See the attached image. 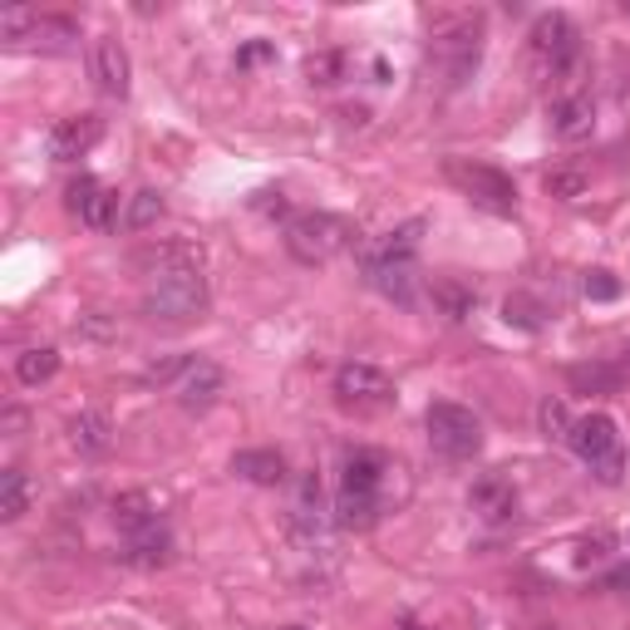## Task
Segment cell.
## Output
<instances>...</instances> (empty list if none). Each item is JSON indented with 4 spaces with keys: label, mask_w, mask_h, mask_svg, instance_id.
Listing matches in <instances>:
<instances>
[{
    "label": "cell",
    "mask_w": 630,
    "mask_h": 630,
    "mask_svg": "<svg viewBox=\"0 0 630 630\" xmlns=\"http://www.w3.org/2000/svg\"><path fill=\"white\" fill-rule=\"evenodd\" d=\"M571 423H576V419L567 413V404H561V399H551V394H547V399L537 404V429H541V439H567Z\"/></svg>",
    "instance_id": "29"
},
{
    "label": "cell",
    "mask_w": 630,
    "mask_h": 630,
    "mask_svg": "<svg viewBox=\"0 0 630 630\" xmlns=\"http://www.w3.org/2000/svg\"><path fill=\"white\" fill-rule=\"evenodd\" d=\"M576 49H581V35H576V25H571V15L547 10V15L532 20V55H537L541 69L561 74V69L576 59Z\"/></svg>",
    "instance_id": "9"
},
{
    "label": "cell",
    "mask_w": 630,
    "mask_h": 630,
    "mask_svg": "<svg viewBox=\"0 0 630 630\" xmlns=\"http://www.w3.org/2000/svg\"><path fill=\"white\" fill-rule=\"evenodd\" d=\"M547 187L551 197H561V202H576V197H586V173H571V167H561V173H547Z\"/></svg>",
    "instance_id": "31"
},
{
    "label": "cell",
    "mask_w": 630,
    "mask_h": 630,
    "mask_svg": "<svg viewBox=\"0 0 630 630\" xmlns=\"http://www.w3.org/2000/svg\"><path fill=\"white\" fill-rule=\"evenodd\" d=\"M104 138V118L98 114H74V118H59L55 128H49V158L55 163H74V158H84L89 148Z\"/></svg>",
    "instance_id": "13"
},
{
    "label": "cell",
    "mask_w": 630,
    "mask_h": 630,
    "mask_svg": "<svg viewBox=\"0 0 630 630\" xmlns=\"http://www.w3.org/2000/svg\"><path fill=\"white\" fill-rule=\"evenodd\" d=\"M423 429H429L433 453H443V458H453V463H468L482 453V419L468 409V404H453V399L429 404Z\"/></svg>",
    "instance_id": "4"
},
{
    "label": "cell",
    "mask_w": 630,
    "mask_h": 630,
    "mask_svg": "<svg viewBox=\"0 0 630 630\" xmlns=\"http://www.w3.org/2000/svg\"><path fill=\"white\" fill-rule=\"evenodd\" d=\"M0 39L15 45H39V49H74L79 25L69 15H39V10H5L0 15Z\"/></svg>",
    "instance_id": "7"
},
{
    "label": "cell",
    "mask_w": 630,
    "mask_h": 630,
    "mask_svg": "<svg viewBox=\"0 0 630 630\" xmlns=\"http://www.w3.org/2000/svg\"><path fill=\"white\" fill-rule=\"evenodd\" d=\"M65 207L79 217V226H89V232H108L114 222H124V217H118V192H108V187L89 173L65 187Z\"/></svg>",
    "instance_id": "10"
},
{
    "label": "cell",
    "mask_w": 630,
    "mask_h": 630,
    "mask_svg": "<svg viewBox=\"0 0 630 630\" xmlns=\"http://www.w3.org/2000/svg\"><path fill=\"white\" fill-rule=\"evenodd\" d=\"M419 232L423 222H404L399 232H389L380 246L364 252V281L384 295V301H399V305H413V281H419Z\"/></svg>",
    "instance_id": "2"
},
{
    "label": "cell",
    "mask_w": 630,
    "mask_h": 630,
    "mask_svg": "<svg viewBox=\"0 0 630 630\" xmlns=\"http://www.w3.org/2000/svg\"><path fill=\"white\" fill-rule=\"evenodd\" d=\"M443 173H448V183L458 187V192L468 197L472 207H482V212H498V217H512V212H517V183H512L502 167L448 158V163H443Z\"/></svg>",
    "instance_id": "6"
},
{
    "label": "cell",
    "mask_w": 630,
    "mask_h": 630,
    "mask_svg": "<svg viewBox=\"0 0 630 630\" xmlns=\"http://www.w3.org/2000/svg\"><path fill=\"white\" fill-rule=\"evenodd\" d=\"M256 212H276V217H285V197L281 192H256Z\"/></svg>",
    "instance_id": "35"
},
{
    "label": "cell",
    "mask_w": 630,
    "mask_h": 630,
    "mask_svg": "<svg viewBox=\"0 0 630 630\" xmlns=\"http://www.w3.org/2000/svg\"><path fill=\"white\" fill-rule=\"evenodd\" d=\"M69 443H74L84 458L108 453V443H114V419H108V409H79L74 419H69Z\"/></svg>",
    "instance_id": "18"
},
{
    "label": "cell",
    "mask_w": 630,
    "mask_h": 630,
    "mask_svg": "<svg viewBox=\"0 0 630 630\" xmlns=\"http://www.w3.org/2000/svg\"><path fill=\"white\" fill-rule=\"evenodd\" d=\"M384 472H389V463H384L380 448H350L340 463V488L345 492H374V498H380Z\"/></svg>",
    "instance_id": "16"
},
{
    "label": "cell",
    "mask_w": 630,
    "mask_h": 630,
    "mask_svg": "<svg viewBox=\"0 0 630 630\" xmlns=\"http://www.w3.org/2000/svg\"><path fill=\"white\" fill-rule=\"evenodd\" d=\"M197 364V354H167V360H158V364H148L143 370V384H183V374Z\"/></svg>",
    "instance_id": "30"
},
{
    "label": "cell",
    "mask_w": 630,
    "mask_h": 630,
    "mask_svg": "<svg viewBox=\"0 0 630 630\" xmlns=\"http://www.w3.org/2000/svg\"><path fill=\"white\" fill-rule=\"evenodd\" d=\"M89 79H94V89L104 98H128L133 65H128V49L118 45L114 35H98L94 45H89Z\"/></svg>",
    "instance_id": "11"
},
{
    "label": "cell",
    "mask_w": 630,
    "mask_h": 630,
    "mask_svg": "<svg viewBox=\"0 0 630 630\" xmlns=\"http://www.w3.org/2000/svg\"><path fill=\"white\" fill-rule=\"evenodd\" d=\"M79 325H84V335H114V325H108V320H98V315H84V320H79Z\"/></svg>",
    "instance_id": "37"
},
{
    "label": "cell",
    "mask_w": 630,
    "mask_h": 630,
    "mask_svg": "<svg viewBox=\"0 0 630 630\" xmlns=\"http://www.w3.org/2000/svg\"><path fill=\"white\" fill-rule=\"evenodd\" d=\"M404 630H419V626H404Z\"/></svg>",
    "instance_id": "40"
},
{
    "label": "cell",
    "mask_w": 630,
    "mask_h": 630,
    "mask_svg": "<svg viewBox=\"0 0 630 630\" xmlns=\"http://www.w3.org/2000/svg\"><path fill=\"white\" fill-rule=\"evenodd\" d=\"M163 192L158 187H138L133 197H128V207H124V232H148V226H158V217H163Z\"/></svg>",
    "instance_id": "26"
},
{
    "label": "cell",
    "mask_w": 630,
    "mask_h": 630,
    "mask_svg": "<svg viewBox=\"0 0 630 630\" xmlns=\"http://www.w3.org/2000/svg\"><path fill=\"white\" fill-rule=\"evenodd\" d=\"M433 305H439L448 320H468L472 305H478V295H472L468 285H458V281H439L433 285Z\"/></svg>",
    "instance_id": "27"
},
{
    "label": "cell",
    "mask_w": 630,
    "mask_h": 630,
    "mask_svg": "<svg viewBox=\"0 0 630 630\" xmlns=\"http://www.w3.org/2000/svg\"><path fill=\"white\" fill-rule=\"evenodd\" d=\"M433 55L448 59V74L453 84L478 69V55H482V20L478 15H453L443 30H433Z\"/></svg>",
    "instance_id": "8"
},
{
    "label": "cell",
    "mask_w": 630,
    "mask_h": 630,
    "mask_svg": "<svg viewBox=\"0 0 630 630\" xmlns=\"http://www.w3.org/2000/svg\"><path fill=\"white\" fill-rule=\"evenodd\" d=\"M606 591H620V596H630V567L610 571V576H606Z\"/></svg>",
    "instance_id": "36"
},
{
    "label": "cell",
    "mask_w": 630,
    "mask_h": 630,
    "mask_svg": "<svg viewBox=\"0 0 630 630\" xmlns=\"http://www.w3.org/2000/svg\"><path fill=\"white\" fill-rule=\"evenodd\" d=\"M20 423H25V413H20V409H10V413H5V433H15Z\"/></svg>",
    "instance_id": "38"
},
{
    "label": "cell",
    "mask_w": 630,
    "mask_h": 630,
    "mask_svg": "<svg viewBox=\"0 0 630 630\" xmlns=\"http://www.w3.org/2000/svg\"><path fill=\"white\" fill-rule=\"evenodd\" d=\"M335 399L340 404H360V409H370V404H389L394 399V380L380 370V364H364V360H350L335 370Z\"/></svg>",
    "instance_id": "12"
},
{
    "label": "cell",
    "mask_w": 630,
    "mask_h": 630,
    "mask_svg": "<svg viewBox=\"0 0 630 630\" xmlns=\"http://www.w3.org/2000/svg\"><path fill=\"white\" fill-rule=\"evenodd\" d=\"M207 311V276H202V252L192 246H167L163 266L153 271L143 291V315L163 325H187Z\"/></svg>",
    "instance_id": "1"
},
{
    "label": "cell",
    "mask_w": 630,
    "mask_h": 630,
    "mask_svg": "<svg viewBox=\"0 0 630 630\" xmlns=\"http://www.w3.org/2000/svg\"><path fill=\"white\" fill-rule=\"evenodd\" d=\"M581 285H586V295H591V301H616V295H620V281H616V276H610V271H591Z\"/></svg>",
    "instance_id": "33"
},
{
    "label": "cell",
    "mask_w": 630,
    "mask_h": 630,
    "mask_svg": "<svg viewBox=\"0 0 630 630\" xmlns=\"http://www.w3.org/2000/svg\"><path fill=\"white\" fill-rule=\"evenodd\" d=\"M30 498H35V488H30V472L25 468H5V472H0V522H20V517H25Z\"/></svg>",
    "instance_id": "24"
},
{
    "label": "cell",
    "mask_w": 630,
    "mask_h": 630,
    "mask_svg": "<svg viewBox=\"0 0 630 630\" xmlns=\"http://www.w3.org/2000/svg\"><path fill=\"white\" fill-rule=\"evenodd\" d=\"M271 55H276V49L266 45V39H252V45L236 55V69H252V65H261V59H271Z\"/></svg>",
    "instance_id": "34"
},
{
    "label": "cell",
    "mask_w": 630,
    "mask_h": 630,
    "mask_svg": "<svg viewBox=\"0 0 630 630\" xmlns=\"http://www.w3.org/2000/svg\"><path fill=\"white\" fill-rule=\"evenodd\" d=\"M502 315H508V325H522V330H537L541 325V305L532 301V295H508Z\"/></svg>",
    "instance_id": "32"
},
{
    "label": "cell",
    "mask_w": 630,
    "mask_h": 630,
    "mask_svg": "<svg viewBox=\"0 0 630 630\" xmlns=\"http://www.w3.org/2000/svg\"><path fill=\"white\" fill-rule=\"evenodd\" d=\"M124 561H128V567H138V571L167 567V561H173V537H167L163 522H158V527H148V532H138V537H128Z\"/></svg>",
    "instance_id": "19"
},
{
    "label": "cell",
    "mask_w": 630,
    "mask_h": 630,
    "mask_svg": "<svg viewBox=\"0 0 630 630\" xmlns=\"http://www.w3.org/2000/svg\"><path fill=\"white\" fill-rule=\"evenodd\" d=\"M59 374V350L55 345H35V350H25L15 360V380L25 384V389H39V384H49Z\"/></svg>",
    "instance_id": "25"
},
{
    "label": "cell",
    "mask_w": 630,
    "mask_h": 630,
    "mask_svg": "<svg viewBox=\"0 0 630 630\" xmlns=\"http://www.w3.org/2000/svg\"><path fill=\"white\" fill-rule=\"evenodd\" d=\"M108 512H114V527L124 532V537H138V532L158 527V508L148 492H118Z\"/></svg>",
    "instance_id": "22"
},
{
    "label": "cell",
    "mask_w": 630,
    "mask_h": 630,
    "mask_svg": "<svg viewBox=\"0 0 630 630\" xmlns=\"http://www.w3.org/2000/svg\"><path fill=\"white\" fill-rule=\"evenodd\" d=\"M591 128H596L591 94H561L557 104H551V133H557L561 143H581V138H591Z\"/></svg>",
    "instance_id": "15"
},
{
    "label": "cell",
    "mask_w": 630,
    "mask_h": 630,
    "mask_svg": "<svg viewBox=\"0 0 630 630\" xmlns=\"http://www.w3.org/2000/svg\"><path fill=\"white\" fill-rule=\"evenodd\" d=\"M305 79L320 84V89L340 84V79H345V55H340V49H320V55H311V59H305Z\"/></svg>",
    "instance_id": "28"
},
{
    "label": "cell",
    "mask_w": 630,
    "mask_h": 630,
    "mask_svg": "<svg viewBox=\"0 0 630 630\" xmlns=\"http://www.w3.org/2000/svg\"><path fill=\"white\" fill-rule=\"evenodd\" d=\"M350 222L345 217H330V212H295L285 222V252L295 256L301 266H325L350 246Z\"/></svg>",
    "instance_id": "3"
},
{
    "label": "cell",
    "mask_w": 630,
    "mask_h": 630,
    "mask_svg": "<svg viewBox=\"0 0 630 630\" xmlns=\"http://www.w3.org/2000/svg\"><path fill=\"white\" fill-rule=\"evenodd\" d=\"M620 370L630 374V345H626V350H620Z\"/></svg>",
    "instance_id": "39"
},
{
    "label": "cell",
    "mask_w": 630,
    "mask_h": 630,
    "mask_svg": "<svg viewBox=\"0 0 630 630\" xmlns=\"http://www.w3.org/2000/svg\"><path fill=\"white\" fill-rule=\"evenodd\" d=\"M380 502L374 492H335V527L345 532H370L374 522H380Z\"/></svg>",
    "instance_id": "21"
},
{
    "label": "cell",
    "mask_w": 630,
    "mask_h": 630,
    "mask_svg": "<svg viewBox=\"0 0 630 630\" xmlns=\"http://www.w3.org/2000/svg\"><path fill=\"white\" fill-rule=\"evenodd\" d=\"M291 630H301V626H291Z\"/></svg>",
    "instance_id": "41"
},
{
    "label": "cell",
    "mask_w": 630,
    "mask_h": 630,
    "mask_svg": "<svg viewBox=\"0 0 630 630\" xmlns=\"http://www.w3.org/2000/svg\"><path fill=\"white\" fill-rule=\"evenodd\" d=\"M567 443L600 482H620L626 453H620V433H616V419H610V413H586V419H576L567 433Z\"/></svg>",
    "instance_id": "5"
},
{
    "label": "cell",
    "mask_w": 630,
    "mask_h": 630,
    "mask_svg": "<svg viewBox=\"0 0 630 630\" xmlns=\"http://www.w3.org/2000/svg\"><path fill=\"white\" fill-rule=\"evenodd\" d=\"M232 472L256 488H276V482H285V458L276 448H242L232 458Z\"/></svg>",
    "instance_id": "20"
},
{
    "label": "cell",
    "mask_w": 630,
    "mask_h": 630,
    "mask_svg": "<svg viewBox=\"0 0 630 630\" xmlns=\"http://www.w3.org/2000/svg\"><path fill=\"white\" fill-rule=\"evenodd\" d=\"M222 394H226V370L212 360H197L192 370L183 374V384H177V404H183L187 413H207Z\"/></svg>",
    "instance_id": "14"
},
{
    "label": "cell",
    "mask_w": 630,
    "mask_h": 630,
    "mask_svg": "<svg viewBox=\"0 0 630 630\" xmlns=\"http://www.w3.org/2000/svg\"><path fill=\"white\" fill-rule=\"evenodd\" d=\"M567 384L576 394H616L620 384H626V370H620V364H571Z\"/></svg>",
    "instance_id": "23"
},
{
    "label": "cell",
    "mask_w": 630,
    "mask_h": 630,
    "mask_svg": "<svg viewBox=\"0 0 630 630\" xmlns=\"http://www.w3.org/2000/svg\"><path fill=\"white\" fill-rule=\"evenodd\" d=\"M468 508L478 512L482 522H508L517 517V488L508 478H478L468 492Z\"/></svg>",
    "instance_id": "17"
}]
</instances>
